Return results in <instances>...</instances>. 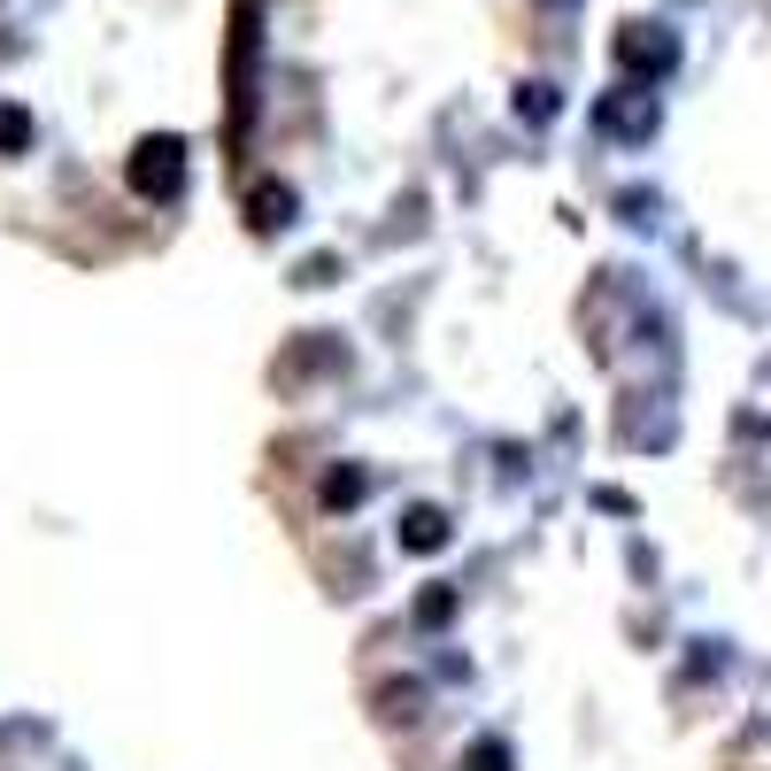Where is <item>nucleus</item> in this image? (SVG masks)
Returning a JSON list of instances; mask_svg holds the SVG:
<instances>
[{"mask_svg": "<svg viewBox=\"0 0 771 771\" xmlns=\"http://www.w3.org/2000/svg\"><path fill=\"white\" fill-rule=\"evenodd\" d=\"M132 186L139 194H170V186H178V139H147L139 162H132Z\"/></svg>", "mask_w": 771, "mask_h": 771, "instance_id": "1", "label": "nucleus"}]
</instances>
